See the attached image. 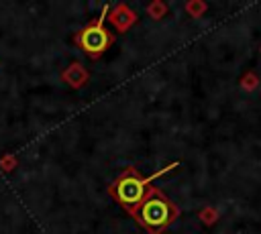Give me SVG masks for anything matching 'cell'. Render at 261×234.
<instances>
[{
	"instance_id": "obj_1",
	"label": "cell",
	"mask_w": 261,
	"mask_h": 234,
	"mask_svg": "<svg viewBox=\"0 0 261 234\" xmlns=\"http://www.w3.org/2000/svg\"><path fill=\"white\" fill-rule=\"evenodd\" d=\"M135 214H137V218L141 220L143 226L159 230V228H165L171 222V218L175 216V210L159 191L153 189V191H149L147 197H143V201H141V206Z\"/></svg>"
},
{
	"instance_id": "obj_3",
	"label": "cell",
	"mask_w": 261,
	"mask_h": 234,
	"mask_svg": "<svg viewBox=\"0 0 261 234\" xmlns=\"http://www.w3.org/2000/svg\"><path fill=\"white\" fill-rule=\"evenodd\" d=\"M110 33L102 26V20H98V22H92V24H88L82 33H80V45H82V49H86L88 53H102L108 45H110Z\"/></svg>"
},
{
	"instance_id": "obj_2",
	"label": "cell",
	"mask_w": 261,
	"mask_h": 234,
	"mask_svg": "<svg viewBox=\"0 0 261 234\" xmlns=\"http://www.w3.org/2000/svg\"><path fill=\"white\" fill-rule=\"evenodd\" d=\"M147 181H149V179H147ZM147 181L141 179V177H137V175H122V177L114 183V187H112L114 197H116L120 203H124L126 208H135V206L141 203L143 197H145Z\"/></svg>"
}]
</instances>
